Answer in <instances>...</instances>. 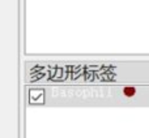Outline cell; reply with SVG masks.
Here are the masks:
<instances>
[{
  "mask_svg": "<svg viewBox=\"0 0 149 138\" xmlns=\"http://www.w3.org/2000/svg\"><path fill=\"white\" fill-rule=\"evenodd\" d=\"M135 92H136L135 87H124L123 89V94L126 97H132V95H135Z\"/></svg>",
  "mask_w": 149,
  "mask_h": 138,
  "instance_id": "6da1fadb",
  "label": "cell"
}]
</instances>
